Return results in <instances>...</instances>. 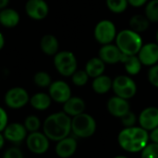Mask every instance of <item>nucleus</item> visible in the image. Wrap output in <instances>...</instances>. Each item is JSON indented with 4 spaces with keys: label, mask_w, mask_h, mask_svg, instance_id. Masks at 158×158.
Segmentation results:
<instances>
[{
    "label": "nucleus",
    "mask_w": 158,
    "mask_h": 158,
    "mask_svg": "<svg viewBox=\"0 0 158 158\" xmlns=\"http://www.w3.org/2000/svg\"><path fill=\"white\" fill-rule=\"evenodd\" d=\"M54 66L56 71L63 77H71L77 70L78 61L70 51H58L54 56Z\"/></svg>",
    "instance_id": "nucleus-5"
},
{
    "label": "nucleus",
    "mask_w": 158,
    "mask_h": 158,
    "mask_svg": "<svg viewBox=\"0 0 158 158\" xmlns=\"http://www.w3.org/2000/svg\"><path fill=\"white\" fill-rule=\"evenodd\" d=\"M25 12L31 19L43 20L49 13V6L45 0H28L25 4Z\"/></svg>",
    "instance_id": "nucleus-12"
},
{
    "label": "nucleus",
    "mask_w": 158,
    "mask_h": 158,
    "mask_svg": "<svg viewBox=\"0 0 158 158\" xmlns=\"http://www.w3.org/2000/svg\"><path fill=\"white\" fill-rule=\"evenodd\" d=\"M120 119H121V122H122V125L124 126V128H130V127L135 126V123L138 120L135 114L131 111H129Z\"/></svg>",
    "instance_id": "nucleus-32"
},
{
    "label": "nucleus",
    "mask_w": 158,
    "mask_h": 158,
    "mask_svg": "<svg viewBox=\"0 0 158 158\" xmlns=\"http://www.w3.org/2000/svg\"><path fill=\"white\" fill-rule=\"evenodd\" d=\"M114 158H128L127 156H115Z\"/></svg>",
    "instance_id": "nucleus-42"
},
{
    "label": "nucleus",
    "mask_w": 158,
    "mask_h": 158,
    "mask_svg": "<svg viewBox=\"0 0 158 158\" xmlns=\"http://www.w3.org/2000/svg\"><path fill=\"white\" fill-rule=\"evenodd\" d=\"M115 42L120 52L128 56L138 55L143 44L141 34L131 29H124L118 32Z\"/></svg>",
    "instance_id": "nucleus-3"
},
{
    "label": "nucleus",
    "mask_w": 158,
    "mask_h": 158,
    "mask_svg": "<svg viewBox=\"0 0 158 158\" xmlns=\"http://www.w3.org/2000/svg\"><path fill=\"white\" fill-rule=\"evenodd\" d=\"M122 53L118 49L116 44H109L102 45L98 51V56L106 63V64H117L120 62Z\"/></svg>",
    "instance_id": "nucleus-17"
},
{
    "label": "nucleus",
    "mask_w": 158,
    "mask_h": 158,
    "mask_svg": "<svg viewBox=\"0 0 158 158\" xmlns=\"http://www.w3.org/2000/svg\"><path fill=\"white\" fill-rule=\"evenodd\" d=\"M149 138L151 143H158V127L149 131Z\"/></svg>",
    "instance_id": "nucleus-37"
},
{
    "label": "nucleus",
    "mask_w": 158,
    "mask_h": 158,
    "mask_svg": "<svg viewBox=\"0 0 158 158\" xmlns=\"http://www.w3.org/2000/svg\"><path fill=\"white\" fill-rule=\"evenodd\" d=\"M48 94L53 102L62 105L72 96L70 86L68 82L62 80L52 81V83L48 87Z\"/></svg>",
    "instance_id": "nucleus-10"
},
{
    "label": "nucleus",
    "mask_w": 158,
    "mask_h": 158,
    "mask_svg": "<svg viewBox=\"0 0 158 158\" xmlns=\"http://www.w3.org/2000/svg\"><path fill=\"white\" fill-rule=\"evenodd\" d=\"M117 34L116 25L109 19H102L98 21L94 30V39L102 45L112 44L116 40Z\"/></svg>",
    "instance_id": "nucleus-8"
},
{
    "label": "nucleus",
    "mask_w": 158,
    "mask_h": 158,
    "mask_svg": "<svg viewBox=\"0 0 158 158\" xmlns=\"http://www.w3.org/2000/svg\"><path fill=\"white\" fill-rule=\"evenodd\" d=\"M23 125H24V127L26 128V130H27V131L29 133L39 131L40 129L43 126L41 119L36 115H29V116H27L24 118Z\"/></svg>",
    "instance_id": "nucleus-27"
},
{
    "label": "nucleus",
    "mask_w": 158,
    "mask_h": 158,
    "mask_svg": "<svg viewBox=\"0 0 158 158\" xmlns=\"http://www.w3.org/2000/svg\"><path fill=\"white\" fill-rule=\"evenodd\" d=\"M86 104L84 100L79 96H71L68 101L63 104V110L70 118L76 117L81 113H84Z\"/></svg>",
    "instance_id": "nucleus-18"
},
{
    "label": "nucleus",
    "mask_w": 158,
    "mask_h": 158,
    "mask_svg": "<svg viewBox=\"0 0 158 158\" xmlns=\"http://www.w3.org/2000/svg\"><path fill=\"white\" fill-rule=\"evenodd\" d=\"M113 80L105 74L100 75L93 80L92 88L94 92L97 94H105L112 90Z\"/></svg>",
    "instance_id": "nucleus-24"
},
{
    "label": "nucleus",
    "mask_w": 158,
    "mask_h": 158,
    "mask_svg": "<svg viewBox=\"0 0 158 158\" xmlns=\"http://www.w3.org/2000/svg\"><path fill=\"white\" fill-rule=\"evenodd\" d=\"M53 100L51 99L48 93L38 92L30 97V106L36 111H45L51 105Z\"/></svg>",
    "instance_id": "nucleus-19"
},
{
    "label": "nucleus",
    "mask_w": 158,
    "mask_h": 158,
    "mask_svg": "<svg viewBox=\"0 0 158 158\" xmlns=\"http://www.w3.org/2000/svg\"><path fill=\"white\" fill-rule=\"evenodd\" d=\"M43 132L52 142H58L71 133V118L64 111L55 112L43 122Z\"/></svg>",
    "instance_id": "nucleus-1"
},
{
    "label": "nucleus",
    "mask_w": 158,
    "mask_h": 158,
    "mask_svg": "<svg viewBox=\"0 0 158 158\" xmlns=\"http://www.w3.org/2000/svg\"><path fill=\"white\" fill-rule=\"evenodd\" d=\"M84 70L87 72L90 78L94 79L104 74L106 70V63L99 56L92 57L87 61Z\"/></svg>",
    "instance_id": "nucleus-23"
},
{
    "label": "nucleus",
    "mask_w": 158,
    "mask_h": 158,
    "mask_svg": "<svg viewBox=\"0 0 158 158\" xmlns=\"http://www.w3.org/2000/svg\"><path fill=\"white\" fill-rule=\"evenodd\" d=\"M29 132L24 127L23 123L20 122H11L3 131V135L6 141L19 145L22 142H25Z\"/></svg>",
    "instance_id": "nucleus-11"
},
{
    "label": "nucleus",
    "mask_w": 158,
    "mask_h": 158,
    "mask_svg": "<svg viewBox=\"0 0 158 158\" xmlns=\"http://www.w3.org/2000/svg\"><path fill=\"white\" fill-rule=\"evenodd\" d=\"M10 0H0V10L8 6Z\"/></svg>",
    "instance_id": "nucleus-38"
},
{
    "label": "nucleus",
    "mask_w": 158,
    "mask_h": 158,
    "mask_svg": "<svg viewBox=\"0 0 158 158\" xmlns=\"http://www.w3.org/2000/svg\"><path fill=\"white\" fill-rule=\"evenodd\" d=\"M8 115L6 110L0 106V132H3V131L5 130V128L7 126L8 124Z\"/></svg>",
    "instance_id": "nucleus-35"
},
{
    "label": "nucleus",
    "mask_w": 158,
    "mask_h": 158,
    "mask_svg": "<svg viewBox=\"0 0 158 158\" xmlns=\"http://www.w3.org/2000/svg\"><path fill=\"white\" fill-rule=\"evenodd\" d=\"M40 48L46 56H55L59 51V42L53 34H45L40 40Z\"/></svg>",
    "instance_id": "nucleus-22"
},
{
    "label": "nucleus",
    "mask_w": 158,
    "mask_h": 158,
    "mask_svg": "<svg viewBox=\"0 0 158 158\" xmlns=\"http://www.w3.org/2000/svg\"><path fill=\"white\" fill-rule=\"evenodd\" d=\"M141 158H158V143L150 142L142 150Z\"/></svg>",
    "instance_id": "nucleus-31"
},
{
    "label": "nucleus",
    "mask_w": 158,
    "mask_h": 158,
    "mask_svg": "<svg viewBox=\"0 0 158 158\" xmlns=\"http://www.w3.org/2000/svg\"><path fill=\"white\" fill-rule=\"evenodd\" d=\"M30 97L31 95L25 88L15 86L6 92L4 95V103L8 108L19 110L29 104Z\"/></svg>",
    "instance_id": "nucleus-7"
},
{
    "label": "nucleus",
    "mask_w": 158,
    "mask_h": 158,
    "mask_svg": "<svg viewBox=\"0 0 158 158\" xmlns=\"http://www.w3.org/2000/svg\"><path fill=\"white\" fill-rule=\"evenodd\" d=\"M90 77L84 69H77L71 76V81L75 86L82 87L87 84Z\"/></svg>",
    "instance_id": "nucleus-30"
},
{
    "label": "nucleus",
    "mask_w": 158,
    "mask_h": 158,
    "mask_svg": "<svg viewBox=\"0 0 158 158\" xmlns=\"http://www.w3.org/2000/svg\"><path fill=\"white\" fill-rule=\"evenodd\" d=\"M144 15L150 22H158V0H150L146 3Z\"/></svg>",
    "instance_id": "nucleus-28"
},
{
    "label": "nucleus",
    "mask_w": 158,
    "mask_h": 158,
    "mask_svg": "<svg viewBox=\"0 0 158 158\" xmlns=\"http://www.w3.org/2000/svg\"><path fill=\"white\" fill-rule=\"evenodd\" d=\"M50 140L43 131H35L28 134L25 144L27 149L33 155H44L50 148Z\"/></svg>",
    "instance_id": "nucleus-9"
},
{
    "label": "nucleus",
    "mask_w": 158,
    "mask_h": 158,
    "mask_svg": "<svg viewBox=\"0 0 158 158\" xmlns=\"http://www.w3.org/2000/svg\"><path fill=\"white\" fill-rule=\"evenodd\" d=\"M5 44H6V40H5V37H4V34L0 31V51L4 48L5 46Z\"/></svg>",
    "instance_id": "nucleus-39"
},
{
    "label": "nucleus",
    "mask_w": 158,
    "mask_h": 158,
    "mask_svg": "<svg viewBox=\"0 0 158 158\" xmlns=\"http://www.w3.org/2000/svg\"><path fill=\"white\" fill-rule=\"evenodd\" d=\"M156 43L158 44V30L157 31H156Z\"/></svg>",
    "instance_id": "nucleus-41"
},
{
    "label": "nucleus",
    "mask_w": 158,
    "mask_h": 158,
    "mask_svg": "<svg viewBox=\"0 0 158 158\" xmlns=\"http://www.w3.org/2000/svg\"><path fill=\"white\" fill-rule=\"evenodd\" d=\"M120 62L124 65V69L129 76H135L141 72L143 64L137 55L128 56L122 54L120 57Z\"/></svg>",
    "instance_id": "nucleus-21"
},
{
    "label": "nucleus",
    "mask_w": 158,
    "mask_h": 158,
    "mask_svg": "<svg viewBox=\"0 0 158 158\" xmlns=\"http://www.w3.org/2000/svg\"><path fill=\"white\" fill-rule=\"evenodd\" d=\"M96 121L91 115L81 113L71 118V132L75 137L87 139L92 137L96 131Z\"/></svg>",
    "instance_id": "nucleus-4"
},
{
    "label": "nucleus",
    "mask_w": 158,
    "mask_h": 158,
    "mask_svg": "<svg viewBox=\"0 0 158 158\" xmlns=\"http://www.w3.org/2000/svg\"><path fill=\"white\" fill-rule=\"evenodd\" d=\"M119 146L130 153L142 152V150L150 143L149 131L141 126L124 128L118 136Z\"/></svg>",
    "instance_id": "nucleus-2"
},
{
    "label": "nucleus",
    "mask_w": 158,
    "mask_h": 158,
    "mask_svg": "<svg viewBox=\"0 0 158 158\" xmlns=\"http://www.w3.org/2000/svg\"><path fill=\"white\" fill-rule=\"evenodd\" d=\"M2 158H24V156L22 151L19 147L12 146L5 151Z\"/></svg>",
    "instance_id": "nucleus-34"
},
{
    "label": "nucleus",
    "mask_w": 158,
    "mask_h": 158,
    "mask_svg": "<svg viewBox=\"0 0 158 158\" xmlns=\"http://www.w3.org/2000/svg\"><path fill=\"white\" fill-rule=\"evenodd\" d=\"M150 20L146 18L145 15H142V14H135L133 15L129 21L130 24V29L138 32V33H142L148 30L149 26H150Z\"/></svg>",
    "instance_id": "nucleus-25"
},
{
    "label": "nucleus",
    "mask_w": 158,
    "mask_h": 158,
    "mask_svg": "<svg viewBox=\"0 0 158 158\" xmlns=\"http://www.w3.org/2000/svg\"><path fill=\"white\" fill-rule=\"evenodd\" d=\"M78 143L74 137L68 136L58 142L55 146V153L60 158L71 157L77 151Z\"/></svg>",
    "instance_id": "nucleus-16"
},
{
    "label": "nucleus",
    "mask_w": 158,
    "mask_h": 158,
    "mask_svg": "<svg viewBox=\"0 0 158 158\" xmlns=\"http://www.w3.org/2000/svg\"><path fill=\"white\" fill-rule=\"evenodd\" d=\"M20 21L19 13L11 7H6L0 10V25L5 28H14Z\"/></svg>",
    "instance_id": "nucleus-20"
},
{
    "label": "nucleus",
    "mask_w": 158,
    "mask_h": 158,
    "mask_svg": "<svg viewBox=\"0 0 158 158\" xmlns=\"http://www.w3.org/2000/svg\"><path fill=\"white\" fill-rule=\"evenodd\" d=\"M106 108L109 114L115 118H121L129 111H131V106L129 100L121 98L119 96H112L106 103Z\"/></svg>",
    "instance_id": "nucleus-14"
},
{
    "label": "nucleus",
    "mask_w": 158,
    "mask_h": 158,
    "mask_svg": "<svg viewBox=\"0 0 158 158\" xmlns=\"http://www.w3.org/2000/svg\"><path fill=\"white\" fill-rule=\"evenodd\" d=\"M5 143H6V139L3 135V132H0V151L5 146Z\"/></svg>",
    "instance_id": "nucleus-40"
},
{
    "label": "nucleus",
    "mask_w": 158,
    "mask_h": 158,
    "mask_svg": "<svg viewBox=\"0 0 158 158\" xmlns=\"http://www.w3.org/2000/svg\"><path fill=\"white\" fill-rule=\"evenodd\" d=\"M33 83L39 88H47L52 83V77L46 71L40 70L33 75Z\"/></svg>",
    "instance_id": "nucleus-26"
},
{
    "label": "nucleus",
    "mask_w": 158,
    "mask_h": 158,
    "mask_svg": "<svg viewBox=\"0 0 158 158\" xmlns=\"http://www.w3.org/2000/svg\"><path fill=\"white\" fill-rule=\"evenodd\" d=\"M137 56L143 66L152 67L158 64V44L156 42L143 44Z\"/></svg>",
    "instance_id": "nucleus-15"
},
{
    "label": "nucleus",
    "mask_w": 158,
    "mask_h": 158,
    "mask_svg": "<svg viewBox=\"0 0 158 158\" xmlns=\"http://www.w3.org/2000/svg\"><path fill=\"white\" fill-rule=\"evenodd\" d=\"M148 1L149 0H128V3L133 7H141L143 6H145Z\"/></svg>",
    "instance_id": "nucleus-36"
},
{
    "label": "nucleus",
    "mask_w": 158,
    "mask_h": 158,
    "mask_svg": "<svg viewBox=\"0 0 158 158\" xmlns=\"http://www.w3.org/2000/svg\"><path fill=\"white\" fill-rule=\"evenodd\" d=\"M112 90L115 95L130 100L137 94V84L129 75H118L113 80Z\"/></svg>",
    "instance_id": "nucleus-6"
},
{
    "label": "nucleus",
    "mask_w": 158,
    "mask_h": 158,
    "mask_svg": "<svg viewBox=\"0 0 158 158\" xmlns=\"http://www.w3.org/2000/svg\"><path fill=\"white\" fill-rule=\"evenodd\" d=\"M106 3L107 8L116 14L123 13L129 6L128 0H106Z\"/></svg>",
    "instance_id": "nucleus-29"
},
{
    "label": "nucleus",
    "mask_w": 158,
    "mask_h": 158,
    "mask_svg": "<svg viewBox=\"0 0 158 158\" xmlns=\"http://www.w3.org/2000/svg\"><path fill=\"white\" fill-rule=\"evenodd\" d=\"M139 126L151 131L158 127V107L148 106L142 110L138 117Z\"/></svg>",
    "instance_id": "nucleus-13"
},
{
    "label": "nucleus",
    "mask_w": 158,
    "mask_h": 158,
    "mask_svg": "<svg viewBox=\"0 0 158 158\" xmlns=\"http://www.w3.org/2000/svg\"><path fill=\"white\" fill-rule=\"evenodd\" d=\"M147 78L149 82L156 88H158V64L150 67L148 70Z\"/></svg>",
    "instance_id": "nucleus-33"
}]
</instances>
